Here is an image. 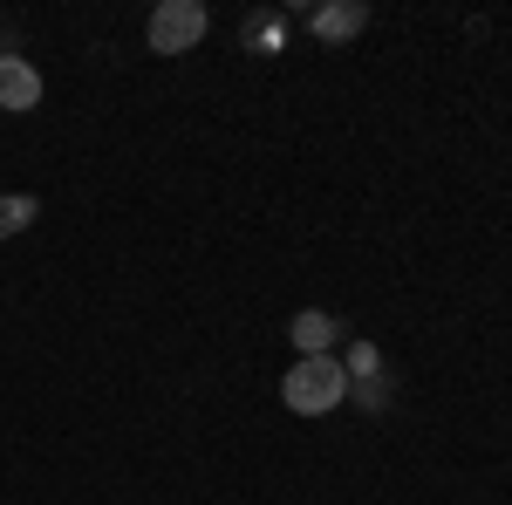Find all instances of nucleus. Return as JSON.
<instances>
[{
  "label": "nucleus",
  "instance_id": "nucleus-1",
  "mask_svg": "<svg viewBox=\"0 0 512 505\" xmlns=\"http://www.w3.org/2000/svg\"><path fill=\"white\" fill-rule=\"evenodd\" d=\"M280 403H287L294 417H328L335 403H349L342 362H335V355H301V362L280 376Z\"/></svg>",
  "mask_w": 512,
  "mask_h": 505
},
{
  "label": "nucleus",
  "instance_id": "nucleus-2",
  "mask_svg": "<svg viewBox=\"0 0 512 505\" xmlns=\"http://www.w3.org/2000/svg\"><path fill=\"white\" fill-rule=\"evenodd\" d=\"M205 28H212V14H205L198 0H164L158 14H151V28H144V41H151L158 55H185V48L205 41Z\"/></svg>",
  "mask_w": 512,
  "mask_h": 505
},
{
  "label": "nucleus",
  "instance_id": "nucleus-3",
  "mask_svg": "<svg viewBox=\"0 0 512 505\" xmlns=\"http://www.w3.org/2000/svg\"><path fill=\"white\" fill-rule=\"evenodd\" d=\"M41 103V69L28 55H0V110H14V117H28Z\"/></svg>",
  "mask_w": 512,
  "mask_h": 505
},
{
  "label": "nucleus",
  "instance_id": "nucleus-4",
  "mask_svg": "<svg viewBox=\"0 0 512 505\" xmlns=\"http://www.w3.org/2000/svg\"><path fill=\"white\" fill-rule=\"evenodd\" d=\"M301 21H308L321 41H355L362 28H369V7H362V0H321V7H308Z\"/></svg>",
  "mask_w": 512,
  "mask_h": 505
},
{
  "label": "nucleus",
  "instance_id": "nucleus-5",
  "mask_svg": "<svg viewBox=\"0 0 512 505\" xmlns=\"http://www.w3.org/2000/svg\"><path fill=\"white\" fill-rule=\"evenodd\" d=\"M287 335H294V349L301 355H335V342H342V321L328 308H301L294 321H287Z\"/></svg>",
  "mask_w": 512,
  "mask_h": 505
},
{
  "label": "nucleus",
  "instance_id": "nucleus-6",
  "mask_svg": "<svg viewBox=\"0 0 512 505\" xmlns=\"http://www.w3.org/2000/svg\"><path fill=\"white\" fill-rule=\"evenodd\" d=\"M239 48H246V55H280V48H287V14H280V7H253V14L239 21Z\"/></svg>",
  "mask_w": 512,
  "mask_h": 505
},
{
  "label": "nucleus",
  "instance_id": "nucleus-7",
  "mask_svg": "<svg viewBox=\"0 0 512 505\" xmlns=\"http://www.w3.org/2000/svg\"><path fill=\"white\" fill-rule=\"evenodd\" d=\"M349 403L362 410V417H383V410L396 403V383H390V369H383V376H362V383H349Z\"/></svg>",
  "mask_w": 512,
  "mask_h": 505
},
{
  "label": "nucleus",
  "instance_id": "nucleus-8",
  "mask_svg": "<svg viewBox=\"0 0 512 505\" xmlns=\"http://www.w3.org/2000/svg\"><path fill=\"white\" fill-rule=\"evenodd\" d=\"M35 219H41V198H35V192H7V198H0V239L28 233Z\"/></svg>",
  "mask_w": 512,
  "mask_h": 505
},
{
  "label": "nucleus",
  "instance_id": "nucleus-9",
  "mask_svg": "<svg viewBox=\"0 0 512 505\" xmlns=\"http://www.w3.org/2000/svg\"><path fill=\"white\" fill-rule=\"evenodd\" d=\"M383 369H390V362H383V349H376V342H349V349H342V376H349V383L383 376Z\"/></svg>",
  "mask_w": 512,
  "mask_h": 505
},
{
  "label": "nucleus",
  "instance_id": "nucleus-10",
  "mask_svg": "<svg viewBox=\"0 0 512 505\" xmlns=\"http://www.w3.org/2000/svg\"><path fill=\"white\" fill-rule=\"evenodd\" d=\"M0 55H14V48H7V35H0Z\"/></svg>",
  "mask_w": 512,
  "mask_h": 505
}]
</instances>
